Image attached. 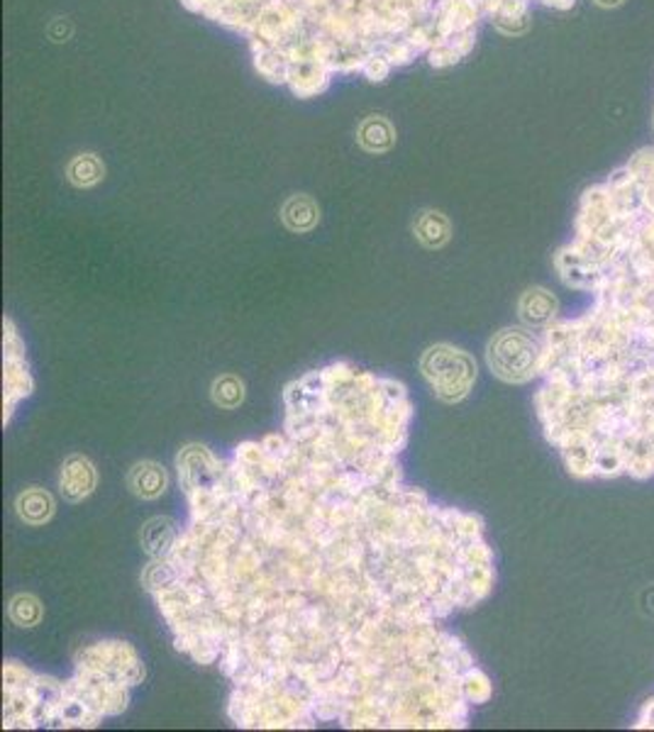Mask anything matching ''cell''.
I'll use <instances>...</instances> for the list:
<instances>
[{"instance_id":"obj_1","label":"cell","mask_w":654,"mask_h":732,"mask_svg":"<svg viewBox=\"0 0 654 732\" xmlns=\"http://www.w3.org/2000/svg\"><path fill=\"white\" fill-rule=\"evenodd\" d=\"M559 279L593 305L542 330V371L593 376L654 362V150L640 152L581 201Z\"/></svg>"},{"instance_id":"obj_2","label":"cell","mask_w":654,"mask_h":732,"mask_svg":"<svg viewBox=\"0 0 654 732\" xmlns=\"http://www.w3.org/2000/svg\"><path fill=\"white\" fill-rule=\"evenodd\" d=\"M544 438L577 479L654 477V362L601 376H542Z\"/></svg>"},{"instance_id":"obj_3","label":"cell","mask_w":654,"mask_h":732,"mask_svg":"<svg viewBox=\"0 0 654 732\" xmlns=\"http://www.w3.org/2000/svg\"><path fill=\"white\" fill-rule=\"evenodd\" d=\"M489 369L508 383H525L540 376L542 338L523 328L501 330L489 342Z\"/></svg>"},{"instance_id":"obj_4","label":"cell","mask_w":654,"mask_h":732,"mask_svg":"<svg viewBox=\"0 0 654 732\" xmlns=\"http://www.w3.org/2000/svg\"><path fill=\"white\" fill-rule=\"evenodd\" d=\"M420 371L430 383L432 393L444 403H460L467 399L474 381H477V362L467 352L435 344L420 359Z\"/></svg>"},{"instance_id":"obj_5","label":"cell","mask_w":654,"mask_h":732,"mask_svg":"<svg viewBox=\"0 0 654 732\" xmlns=\"http://www.w3.org/2000/svg\"><path fill=\"white\" fill-rule=\"evenodd\" d=\"M33 391V379H29L27 362L20 352L13 350V338L5 332V422L10 420L15 403L25 399Z\"/></svg>"},{"instance_id":"obj_6","label":"cell","mask_w":654,"mask_h":732,"mask_svg":"<svg viewBox=\"0 0 654 732\" xmlns=\"http://www.w3.org/2000/svg\"><path fill=\"white\" fill-rule=\"evenodd\" d=\"M59 489H62L64 498L68 501H84L86 496H91V491L96 489V469L93 464L88 462L81 454H74L68 457L62 467V474H59Z\"/></svg>"},{"instance_id":"obj_7","label":"cell","mask_w":654,"mask_h":732,"mask_svg":"<svg viewBox=\"0 0 654 732\" xmlns=\"http://www.w3.org/2000/svg\"><path fill=\"white\" fill-rule=\"evenodd\" d=\"M520 320L528 328H542L548 330L559 313V301L548 289H530L523 293L518 303Z\"/></svg>"},{"instance_id":"obj_8","label":"cell","mask_w":654,"mask_h":732,"mask_svg":"<svg viewBox=\"0 0 654 732\" xmlns=\"http://www.w3.org/2000/svg\"><path fill=\"white\" fill-rule=\"evenodd\" d=\"M127 487L135 493V496H140L144 501H152V498H160L162 493L168 487V477H166V469L162 464L156 462H140L135 464L127 474Z\"/></svg>"},{"instance_id":"obj_9","label":"cell","mask_w":654,"mask_h":732,"mask_svg":"<svg viewBox=\"0 0 654 732\" xmlns=\"http://www.w3.org/2000/svg\"><path fill=\"white\" fill-rule=\"evenodd\" d=\"M15 510L20 520L29 522V526H42V522L54 516V498L45 489L33 487L20 493L15 501Z\"/></svg>"},{"instance_id":"obj_10","label":"cell","mask_w":654,"mask_h":732,"mask_svg":"<svg viewBox=\"0 0 654 732\" xmlns=\"http://www.w3.org/2000/svg\"><path fill=\"white\" fill-rule=\"evenodd\" d=\"M176 538L172 518H154L142 530V545L154 559H166L176 545Z\"/></svg>"},{"instance_id":"obj_11","label":"cell","mask_w":654,"mask_h":732,"mask_svg":"<svg viewBox=\"0 0 654 732\" xmlns=\"http://www.w3.org/2000/svg\"><path fill=\"white\" fill-rule=\"evenodd\" d=\"M415 232H418V240L428 247H440L448 242L450 237V225L440 213H423L415 223Z\"/></svg>"},{"instance_id":"obj_12","label":"cell","mask_w":654,"mask_h":732,"mask_svg":"<svg viewBox=\"0 0 654 732\" xmlns=\"http://www.w3.org/2000/svg\"><path fill=\"white\" fill-rule=\"evenodd\" d=\"M8 613L10 620L17 622L20 628H35L37 622L42 620V606H39V601L35 596H29V593H17V596L10 601Z\"/></svg>"},{"instance_id":"obj_13","label":"cell","mask_w":654,"mask_h":732,"mask_svg":"<svg viewBox=\"0 0 654 732\" xmlns=\"http://www.w3.org/2000/svg\"><path fill=\"white\" fill-rule=\"evenodd\" d=\"M244 399V383L232 374H225L213 383V401L221 408H237Z\"/></svg>"},{"instance_id":"obj_14","label":"cell","mask_w":654,"mask_h":732,"mask_svg":"<svg viewBox=\"0 0 654 732\" xmlns=\"http://www.w3.org/2000/svg\"><path fill=\"white\" fill-rule=\"evenodd\" d=\"M284 220L291 230H311L315 220H318V211H315L313 203L305 201V198H293V201H289V205L284 207Z\"/></svg>"},{"instance_id":"obj_15","label":"cell","mask_w":654,"mask_h":732,"mask_svg":"<svg viewBox=\"0 0 654 732\" xmlns=\"http://www.w3.org/2000/svg\"><path fill=\"white\" fill-rule=\"evenodd\" d=\"M86 160H76L74 166H72V181L78 184V186H91L96 184L98 179H101V169H88V166H84Z\"/></svg>"},{"instance_id":"obj_16","label":"cell","mask_w":654,"mask_h":732,"mask_svg":"<svg viewBox=\"0 0 654 732\" xmlns=\"http://www.w3.org/2000/svg\"><path fill=\"white\" fill-rule=\"evenodd\" d=\"M636 728H652V730H654V698L647 701L645 706H642Z\"/></svg>"}]
</instances>
